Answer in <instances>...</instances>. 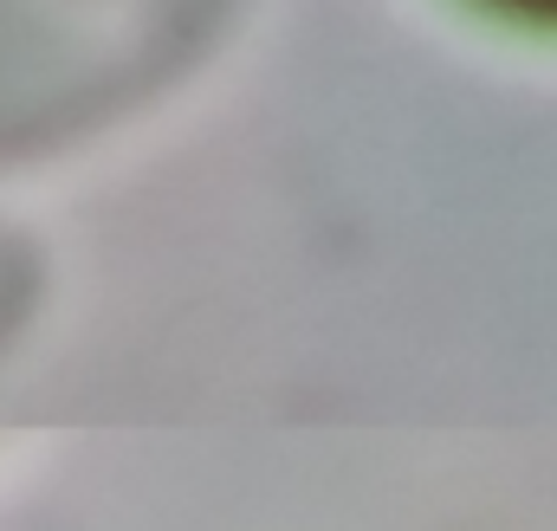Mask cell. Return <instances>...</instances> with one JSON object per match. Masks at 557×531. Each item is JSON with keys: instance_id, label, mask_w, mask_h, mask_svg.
Returning <instances> with one entry per match:
<instances>
[{"instance_id": "1", "label": "cell", "mask_w": 557, "mask_h": 531, "mask_svg": "<svg viewBox=\"0 0 557 531\" xmlns=\"http://www.w3.org/2000/svg\"><path fill=\"white\" fill-rule=\"evenodd\" d=\"M519 7H532V13H557V0H519Z\"/></svg>"}]
</instances>
